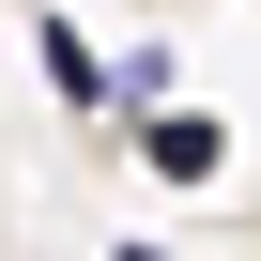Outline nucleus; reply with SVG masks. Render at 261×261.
Returning a JSON list of instances; mask_svg holds the SVG:
<instances>
[{"label":"nucleus","instance_id":"f03ea898","mask_svg":"<svg viewBox=\"0 0 261 261\" xmlns=\"http://www.w3.org/2000/svg\"><path fill=\"white\" fill-rule=\"evenodd\" d=\"M46 77H62V108H92V123H108V62H92L77 31H46Z\"/></svg>","mask_w":261,"mask_h":261},{"label":"nucleus","instance_id":"f257e3e1","mask_svg":"<svg viewBox=\"0 0 261 261\" xmlns=\"http://www.w3.org/2000/svg\"><path fill=\"white\" fill-rule=\"evenodd\" d=\"M139 154H154L169 185H215V123H200V108H169V123H154V139H139Z\"/></svg>","mask_w":261,"mask_h":261}]
</instances>
